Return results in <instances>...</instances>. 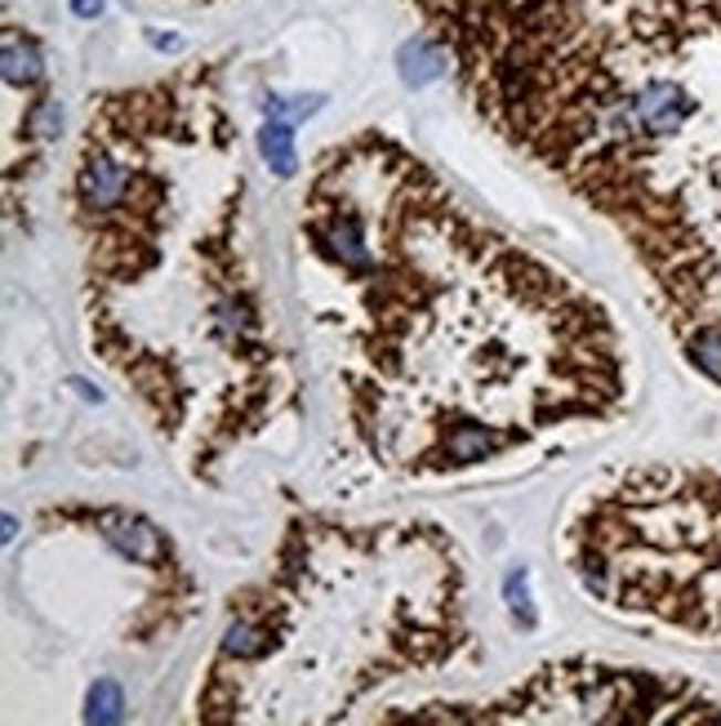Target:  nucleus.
<instances>
[{
	"mask_svg": "<svg viewBox=\"0 0 721 726\" xmlns=\"http://www.w3.org/2000/svg\"><path fill=\"white\" fill-rule=\"evenodd\" d=\"M299 259L352 446L388 481L544 455L633 397L615 312L477 219L384 129L316 156Z\"/></svg>",
	"mask_w": 721,
	"mask_h": 726,
	"instance_id": "f257e3e1",
	"label": "nucleus"
},
{
	"mask_svg": "<svg viewBox=\"0 0 721 726\" xmlns=\"http://www.w3.org/2000/svg\"><path fill=\"white\" fill-rule=\"evenodd\" d=\"M245 197L241 125L215 63L90 107L72 169L90 348L210 486L299 406Z\"/></svg>",
	"mask_w": 721,
	"mask_h": 726,
	"instance_id": "f03ea898",
	"label": "nucleus"
},
{
	"mask_svg": "<svg viewBox=\"0 0 721 726\" xmlns=\"http://www.w3.org/2000/svg\"><path fill=\"white\" fill-rule=\"evenodd\" d=\"M516 152L628 241L659 303L721 312V0H406Z\"/></svg>",
	"mask_w": 721,
	"mask_h": 726,
	"instance_id": "7ed1b4c3",
	"label": "nucleus"
},
{
	"mask_svg": "<svg viewBox=\"0 0 721 726\" xmlns=\"http://www.w3.org/2000/svg\"><path fill=\"white\" fill-rule=\"evenodd\" d=\"M472 651L468 571L441 526L294 521L272 575L241 593L206 668V722H321Z\"/></svg>",
	"mask_w": 721,
	"mask_h": 726,
	"instance_id": "20e7f679",
	"label": "nucleus"
},
{
	"mask_svg": "<svg viewBox=\"0 0 721 726\" xmlns=\"http://www.w3.org/2000/svg\"><path fill=\"white\" fill-rule=\"evenodd\" d=\"M562 553L606 615L721 642V464H650L588 486Z\"/></svg>",
	"mask_w": 721,
	"mask_h": 726,
	"instance_id": "39448f33",
	"label": "nucleus"
},
{
	"mask_svg": "<svg viewBox=\"0 0 721 726\" xmlns=\"http://www.w3.org/2000/svg\"><path fill=\"white\" fill-rule=\"evenodd\" d=\"M424 722H721V704L686 682L650 668L562 660L534 668L512 691L481 704H428Z\"/></svg>",
	"mask_w": 721,
	"mask_h": 726,
	"instance_id": "423d86ee",
	"label": "nucleus"
},
{
	"mask_svg": "<svg viewBox=\"0 0 721 726\" xmlns=\"http://www.w3.org/2000/svg\"><path fill=\"white\" fill-rule=\"evenodd\" d=\"M263 156H268L272 174H281V178L294 174V138H290L285 121H268L263 125Z\"/></svg>",
	"mask_w": 721,
	"mask_h": 726,
	"instance_id": "0eeeda50",
	"label": "nucleus"
},
{
	"mask_svg": "<svg viewBox=\"0 0 721 726\" xmlns=\"http://www.w3.org/2000/svg\"><path fill=\"white\" fill-rule=\"evenodd\" d=\"M36 68H41V59H36L32 41H23V59H19L14 45H6V76H10V85H32L36 81Z\"/></svg>",
	"mask_w": 721,
	"mask_h": 726,
	"instance_id": "6e6552de",
	"label": "nucleus"
},
{
	"mask_svg": "<svg viewBox=\"0 0 721 726\" xmlns=\"http://www.w3.org/2000/svg\"><path fill=\"white\" fill-rule=\"evenodd\" d=\"M90 717H121V691L112 686V682H94V691H90Z\"/></svg>",
	"mask_w": 721,
	"mask_h": 726,
	"instance_id": "1a4fd4ad",
	"label": "nucleus"
},
{
	"mask_svg": "<svg viewBox=\"0 0 721 726\" xmlns=\"http://www.w3.org/2000/svg\"><path fill=\"white\" fill-rule=\"evenodd\" d=\"M72 6H76V14H85V19H90V14H98V10H103V0H72Z\"/></svg>",
	"mask_w": 721,
	"mask_h": 726,
	"instance_id": "9d476101",
	"label": "nucleus"
},
{
	"mask_svg": "<svg viewBox=\"0 0 721 726\" xmlns=\"http://www.w3.org/2000/svg\"><path fill=\"white\" fill-rule=\"evenodd\" d=\"M206 6H215V0H206Z\"/></svg>",
	"mask_w": 721,
	"mask_h": 726,
	"instance_id": "9b49d317",
	"label": "nucleus"
}]
</instances>
